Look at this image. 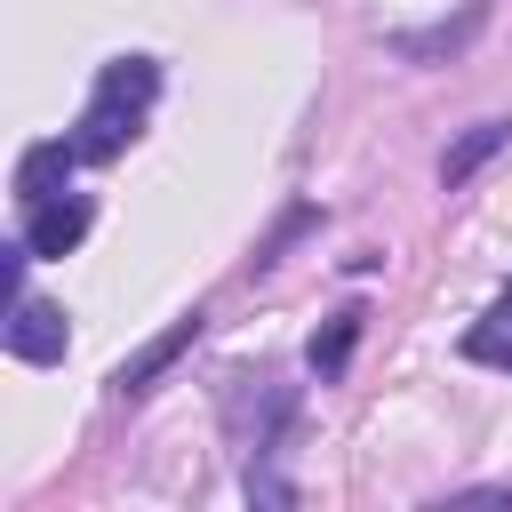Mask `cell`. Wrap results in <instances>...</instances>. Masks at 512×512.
I'll use <instances>...</instances> for the list:
<instances>
[{
    "label": "cell",
    "mask_w": 512,
    "mask_h": 512,
    "mask_svg": "<svg viewBox=\"0 0 512 512\" xmlns=\"http://www.w3.org/2000/svg\"><path fill=\"white\" fill-rule=\"evenodd\" d=\"M456 504H512V488H456Z\"/></svg>",
    "instance_id": "obj_12"
},
{
    "label": "cell",
    "mask_w": 512,
    "mask_h": 512,
    "mask_svg": "<svg viewBox=\"0 0 512 512\" xmlns=\"http://www.w3.org/2000/svg\"><path fill=\"white\" fill-rule=\"evenodd\" d=\"M88 224H96V200L88 192H56V200H40V208H24V248H32V264L40 256H72L80 240H88Z\"/></svg>",
    "instance_id": "obj_5"
},
{
    "label": "cell",
    "mask_w": 512,
    "mask_h": 512,
    "mask_svg": "<svg viewBox=\"0 0 512 512\" xmlns=\"http://www.w3.org/2000/svg\"><path fill=\"white\" fill-rule=\"evenodd\" d=\"M360 328H368V312H360V304L328 312V320L312 328V344H304V368H312L320 384H336V376L352 368V352H360Z\"/></svg>",
    "instance_id": "obj_8"
},
{
    "label": "cell",
    "mask_w": 512,
    "mask_h": 512,
    "mask_svg": "<svg viewBox=\"0 0 512 512\" xmlns=\"http://www.w3.org/2000/svg\"><path fill=\"white\" fill-rule=\"evenodd\" d=\"M72 168H80V144H72V136L24 144V160H16V208H40V200L72 192Z\"/></svg>",
    "instance_id": "obj_6"
},
{
    "label": "cell",
    "mask_w": 512,
    "mask_h": 512,
    "mask_svg": "<svg viewBox=\"0 0 512 512\" xmlns=\"http://www.w3.org/2000/svg\"><path fill=\"white\" fill-rule=\"evenodd\" d=\"M152 96H160V64H152V56H112V64L96 72L88 104H80V128H72L80 160H120V152L144 136Z\"/></svg>",
    "instance_id": "obj_1"
},
{
    "label": "cell",
    "mask_w": 512,
    "mask_h": 512,
    "mask_svg": "<svg viewBox=\"0 0 512 512\" xmlns=\"http://www.w3.org/2000/svg\"><path fill=\"white\" fill-rule=\"evenodd\" d=\"M200 328H208V312L192 304V312H184V320H168V328H160L136 360H120V368H112V392H120V400H144V392H152V384H160V376H168V368L200 344Z\"/></svg>",
    "instance_id": "obj_4"
},
{
    "label": "cell",
    "mask_w": 512,
    "mask_h": 512,
    "mask_svg": "<svg viewBox=\"0 0 512 512\" xmlns=\"http://www.w3.org/2000/svg\"><path fill=\"white\" fill-rule=\"evenodd\" d=\"M504 144H512V120H472V128L440 152V192H464V184H472V176H480Z\"/></svg>",
    "instance_id": "obj_7"
},
{
    "label": "cell",
    "mask_w": 512,
    "mask_h": 512,
    "mask_svg": "<svg viewBox=\"0 0 512 512\" xmlns=\"http://www.w3.org/2000/svg\"><path fill=\"white\" fill-rule=\"evenodd\" d=\"M488 24V0H464V16L456 24H432V32H400L392 40V56H408V64H440V56H456L472 32Z\"/></svg>",
    "instance_id": "obj_9"
},
{
    "label": "cell",
    "mask_w": 512,
    "mask_h": 512,
    "mask_svg": "<svg viewBox=\"0 0 512 512\" xmlns=\"http://www.w3.org/2000/svg\"><path fill=\"white\" fill-rule=\"evenodd\" d=\"M240 496H248V504H264V512H288V504H296V480H288L272 456H248V480H240Z\"/></svg>",
    "instance_id": "obj_11"
},
{
    "label": "cell",
    "mask_w": 512,
    "mask_h": 512,
    "mask_svg": "<svg viewBox=\"0 0 512 512\" xmlns=\"http://www.w3.org/2000/svg\"><path fill=\"white\" fill-rule=\"evenodd\" d=\"M0 344H8V360H24V368H56L64 344H72V320H64V304L16 288V296H8V320H0Z\"/></svg>",
    "instance_id": "obj_3"
},
{
    "label": "cell",
    "mask_w": 512,
    "mask_h": 512,
    "mask_svg": "<svg viewBox=\"0 0 512 512\" xmlns=\"http://www.w3.org/2000/svg\"><path fill=\"white\" fill-rule=\"evenodd\" d=\"M464 360H480V368H512V280H504L496 304L464 328Z\"/></svg>",
    "instance_id": "obj_10"
},
{
    "label": "cell",
    "mask_w": 512,
    "mask_h": 512,
    "mask_svg": "<svg viewBox=\"0 0 512 512\" xmlns=\"http://www.w3.org/2000/svg\"><path fill=\"white\" fill-rule=\"evenodd\" d=\"M288 424H296V384H280L272 368H232L224 376V432H232V448L280 456Z\"/></svg>",
    "instance_id": "obj_2"
}]
</instances>
